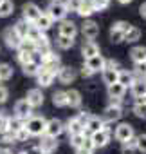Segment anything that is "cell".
Instances as JSON below:
<instances>
[{
    "label": "cell",
    "mask_w": 146,
    "mask_h": 154,
    "mask_svg": "<svg viewBox=\"0 0 146 154\" xmlns=\"http://www.w3.org/2000/svg\"><path fill=\"white\" fill-rule=\"evenodd\" d=\"M45 125H47V120L43 116H31L25 122V131L29 132V136H43Z\"/></svg>",
    "instance_id": "1"
},
{
    "label": "cell",
    "mask_w": 146,
    "mask_h": 154,
    "mask_svg": "<svg viewBox=\"0 0 146 154\" xmlns=\"http://www.w3.org/2000/svg\"><path fill=\"white\" fill-rule=\"evenodd\" d=\"M67 8H65V4L63 2H58V0H54V2L47 8V15L51 17V20L54 22V20H65V17H67Z\"/></svg>",
    "instance_id": "2"
},
{
    "label": "cell",
    "mask_w": 146,
    "mask_h": 154,
    "mask_svg": "<svg viewBox=\"0 0 146 154\" xmlns=\"http://www.w3.org/2000/svg\"><path fill=\"white\" fill-rule=\"evenodd\" d=\"M31 116H33V107L25 100H18L15 103V118L22 120V122H27Z\"/></svg>",
    "instance_id": "3"
},
{
    "label": "cell",
    "mask_w": 146,
    "mask_h": 154,
    "mask_svg": "<svg viewBox=\"0 0 146 154\" xmlns=\"http://www.w3.org/2000/svg\"><path fill=\"white\" fill-rule=\"evenodd\" d=\"M60 63H61L60 56L54 54V53H51V54H47V56L42 60V69H45V71H49V72H52V74H58V71H60V67H61Z\"/></svg>",
    "instance_id": "4"
},
{
    "label": "cell",
    "mask_w": 146,
    "mask_h": 154,
    "mask_svg": "<svg viewBox=\"0 0 146 154\" xmlns=\"http://www.w3.org/2000/svg\"><path fill=\"white\" fill-rule=\"evenodd\" d=\"M40 15H42V11H40V8H38L36 4L27 2V4L24 6V22H27V24H34V22L40 18Z\"/></svg>",
    "instance_id": "5"
},
{
    "label": "cell",
    "mask_w": 146,
    "mask_h": 154,
    "mask_svg": "<svg viewBox=\"0 0 146 154\" xmlns=\"http://www.w3.org/2000/svg\"><path fill=\"white\" fill-rule=\"evenodd\" d=\"M89 138H90V141L94 143L96 149H101V147L108 145V141H110V131H108V129H101V131L90 134Z\"/></svg>",
    "instance_id": "6"
},
{
    "label": "cell",
    "mask_w": 146,
    "mask_h": 154,
    "mask_svg": "<svg viewBox=\"0 0 146 154\" xmlns=\"http://www.w3.org/2000/svg\"><path fill=\"white\" fill-rule=\"evenodd\" d=\"M114 136H115V140H117V141L124 143L126 140H130V138L133 136V127H132L130 123H119V125L115 127Z\"/></svg>",
    "instance_id": "7"
},
{
    "label": "cell",
    "mask_w": 146,
    "mask_h": 154,
    "mask_svg": "<svg viewBox=\"0 0 146 154\" xmlns=\"http://www.w3.org/2000/svg\"><path fill=\"white\" fill-rule=\"evenodd\" d=\"M4 40H6V44H7L11 49H18L24 38L15 31V27H7V29L4 31Z\"/></svg>",
    "instance_id": "8"
},
{
    "label": "cell",
    "mask_w": 146,
    "mask_h": 154,
    "mask_svg": "<svg viewBox=\"0 0 146 154\" xmlns=\"http://www.w3.org/2000/svg\"><path fill=\"white\" fill-rule=\"evenodd\" d=\"M81 33H83V36H85L87 40L94 42V38L99 35V26H98L94 20H85V24L81 26Z\"/></svg>",
    "instance_id": "9"
},
{
    "label": "cell",
    "mask_w": 146,
    "mask_h": 154,
    "mask_svg": "<svg viewBox=\"0 0 146 154\" xmlns=\"http://www.w3.org/2000/svg\"><path fill=\"white\" fill-rule=\"evenodd\" d=\"M63 132V123L60 122V120H56V118H52V120H47V125H45V136H51V138H56V136H60Z\"/></svg>",
    "instance_id": "10"
},
{
    "label": "cell",
    "mask_w": 146,
    "mask_h": 154,
    "mask_svg": "<svg viewBox=\"0 0 146 154\" xmlns=\"http://www.w3.org/2000/svg\"><path fill=\"white\" fill-rule=\"evenodd\" d=\"M40 150L43 152V154H52L56 149H58V141H56V138H51V136H42V140H40Z\"/></svg>",
    "instance_id": "11"
},
{
    "label": "cell",
    "mask_w": 146,
    "mask_h": 154,
    "mask_svg": "<svg viewBox=\"0 0 146 154\" xmlns=\"http://www.w3.org/2000/svg\"><path fill=\"white\" fill-rule=\"evenodd\" d=\"M78 33V27L72 20H61L60 24V36H67V38H74Z\"/></svg>",
    "instance_id": "12"
},
{
    "label": "cell",
    "mask_w": 146,
    "mask_h": 154,
    "mask_svg": "<svg viewBox=\"0 0 146 154\" xmlns=\"http://www.w3.org/2000/svg\"><path fill=\"white\" fill-rule=\"evenodd\" d=\"M25 102H27L33 109H34V107H42V105H43V93H42V89H31V91L27 93Z\"/></svg>",
    "instance_id": "13"
},
{
    "label": "cell",
    "mask_w": 146,
    "mask_h": 154,
    "mask_svg": "<svg viewBox=\"0 0 146 154\" xmlns=\"http://www.w3.org/2000/svg\"><path fill=\"white\" fill-rule=\"evenodd\" d=\"M58 78H60V82H63V84L74 82V80H76V69H72L70 65L60 67V71H58Z\"/></svg>",
    "instance_id": "14"
},
{
    "label": "cell",
    "mask_w": 146,
    "mask_h": 154,
    "mask_svg": "<svg viewBox=\"0 0 146 154\" xmlns=\"http://www.w3.org/2000/svg\"><path fill=\"white\" fill-rule=\"evenodd\" d=\"M85 65L92 71V72H98V71H103L105 69V58L101 54H96L92 58H87L85 60Z\"/></svg>",
    "instance_id": "15"
},
{
    "label": "cell",
    "mask_w": 146,
    "mask_h": 154,
    "mask_svg": "<svg viewBox=\"0 0 146 154\" xmlns=\"http://www.w3.org/2000/svg\"><path fill=\"white\" fill-rule=\"evenodd\" d=\"M101 129H107V127H105V122H103L101 118H98V116H90V120H89L87 125H85V134H87V132L94 134V132H98V131H101Z\"/></svg>",
    "instance_id": "16"
},
{
    "label": "cell",
    "mask_w": 146,
    "mask_h": 154,
    "mask_svg": "<svg viewBox=\"0 0 146 154\" xmlns=\"http://www.w3.org/2000/svg\"><path fill=\"white\" fill-rule=\"evenodd\" d=\"M121 114H123V112H121V107L108 105V107L105 109V114H103V118H101V120H103V122H110V123H112V122H117V120L121 118Z\"/></svg>",
    "instance_id": "17"
},
{
    "label": "cell",
    "mask_w": 146,
    "mask_h": 154,
    "mask_svg": "<svg viewBox=\"0 0 146 154\" xmlns=\"http://www.w3.org/2000/svg\"><path fill=\"white\" fill-rule=\"evenodd\" d=\"M132 94L137 100H144L146 98V80H135L132 84Z\"/></svg>",
    "instance_id": "18"
},
{
    "label": "cell",
    "mask_w": 146,
    "mask_h": 154,
    "mask_svg": "<svg viewBox=\"0 0 146 154\" xmlns=\"http://www.w3.org/2000/svg\"><path fill=\"white\" fill-rule=\"evenodd\" d=\"M81 54L85 56V60H87V58H92V56H96V54H99V47H98V44L87 40V42L83 44V47H81Z\"/></svg>",
    "instance_id": "19"
},
{
    "label": "cell",
    "mask_w": 146,
    "mask_h": 154,
    "mask_svg": "<svg viewBox=\"0 0 146 154\" xmlns=\"http://www.w3.org/2000/svg\"><path fill=\"white\" fill-rule=\"evenodd\" d=\"M135 82V76H133V72H130V71H119V74H117V84H121L124 89L130 85L132 87V84Z\"/></svg>",
    "instance_id": "20"
},
{
    "label": "cell",
    "mask_w": 146,
    "mask_h": 154,
    "mask_svg": "<svg viewBox=\"0 0 146 154\" xmlns=\"http://www.w3.org/2000/svg\"><path fill=\"white\" fill-rule=\"evenodd\" d=\"M67 94V105L70 107H80L81 105V93L76 91V89H70V91H65Z\"/></svg>",
    "instance_id": "21"
},
{
    "label": "cell",
    "mask_w": 146,
    "mask_h": 154,
    "mask_svg": "<svg viewBox=\"0 0 146 154\" xmlns=\"http://www.w3.org/2000/svg\"><path fill=\"white\" fill-rule=\"evenodd\" d=\"M33 26H36L42 33H45V31H49L51 29V26H52V20H51V17L47 15V13H42L40 15V18L33 24Z\"/></svg>",
    "instance_id": "22"
},
{
    "label": "cell",
    "mask_w": 146,
    "mask_h": 154,
    "mask_svg": "<svg viewBox=\"0 0 146 154\" xmlns=\"http://www.w3.org/2000/svg\"><path fill=\"white\" fill-rule=\"evenodd\" d=\"M139 38H141V29H139V27H133V26H130V27L124 31V35H123V42H128V44L137 42Z\"/></svg>",
    "instance_id": "23"
},
{
    "label": "cell",
    "mask_w": 146,
    "mask_h": 154,
    "mask_svg": "<svg viewBox=\"0 0 146 154\" xmlns=\"http://www.w3.org/2000/svg\"><path fill=\"white\" fill-rule=\"evenodd\" d=\"M54 76L56 74H52V72H49L45 69H40V72H38V84H40V87H49L52 84V80H54Z\"/></svg>",
    "instance_id": "24"
},
{
    "label": "cell",
    "mask_w": 146,
    "mask_h": 154,
    "mask_svg": "<svg viewBox=\"0 0 146 154\" xmlns=\"http://www.w3.org/2000/svg\"><path fill=\"white\" fill-rule=\"evenodd\" d=\"M117 74H119V71H117V69H110V67H105V69H103V82H105L107 85L117 84Z\"/></svg>",
    "instance_id": "25"
},
{
    "label": "cell",
    "mask_w": 146,
    "mask_h": 154,
    "mask_svg": "<svg viewBox=\"0 0 146 154\" xmlns=\"http://www.w3.org/2000/svg\"><path fill=\"white\" fill-rule=\"evenodd\" d=\"M130 58L133 60V63H141V62H146V47L139 45V47H133L130 51Z\"/></svg>",
    "instance_id": "26"
},
{
    "label": "cell",
    "mask_w": 146,
    "mask_h": 154,
    "mask_svg": "<svg viewBox=\"0 0 146 154\" xmlns=\"http://www.w3.org/2000/svg\"><path fill=\"white\" fill-rule=\"evenodd\" d=\"M42 36H43V33H42L36 26H33V24H29V26H27V35H25V38H27V40H31L33 44H36Z\"/></svg>",
    "instance_id": "27"
},
{
    "label": "cell",
    "mask_w": 146,
    "mask_h": 154,
    "mask_svg": "<svg viewBox=\"0 0 146 154\" xmlns=\"http://www.w3.org/2000/svg\"><path fill=\"white\" fill-rule=\"evenodd\" d=\"M124 93H126V89H124L121 84H112V85H108V96H110V98L121 100V98L124 96Z\"/></svg>",
    "instance_id": "28"
},
{
    "label": "cell",
    "mask_w": 146,
    "mask_h": 154,
    "mask_svg": "<svg viewBox=\"0 0 146 154\" xmlns=\"http://www.w3.org/2000/svg\"><path fill=\"white\" fill-rule=\"evenodd\" d=\"M24 127H25V122H22V120H18V118H7V131H9L11 134L18 132V131L24 129Z\"/></svg>",
    "instance_id": "29"
},
{
    "label": "cell",
    "mask_w": 146,
    "mask_h": 154,
    "mask_svg": "<svg viewBox=\"0 0 146 154\" xmlns=\"http://www.w3.org/2000/svg\"><path fill=\"white\" fill-rule=\"evenodd\" d=\"M40 69H42V65H38V63H34V62H29V63L22 65V71H24L25 76H38Z\"/></svg>",
    "instance_id": "30"
},
{
    "label": "cell",
    "mask_w": 146,
    "mask_h": 154,
    "mask_svg": "<svg viewBox=\"0 0 146 154\" xmlns=\"http://www.w3.org/2000/svg\"><path fill=\"white\" fill-rule=\"evenodd\" d=\"M67 129H69V134H80V132H85V129L81 127V123L76 120V118H70L69 123H67Z\"/></svg>",
    "instance_id": "31"
},
{
    "label": "cell",
    "mask_w": 146,
    "mask_h": 154,
    "mask_svg": "<svg viewBox=\"0 0 146 154\" xmlns=\"http://www.w3.org/2000/svg\"><path fill=\"white\" fill-rule=\"evenodd\" d=\"M133 112H135L137 118L146 120V102H144V100H137L135 105H133Z\"/></svg>",
    "instance_id": "32"
},
{
    "label": "cell",
    "mask_w": 146,
    "mask_h": 154,
    "mask_svg": "<svg viewBox=\"0 0 146 154\" xmlns=\"http://www.w3.org/2000/svg\"><path fill=\"white\" fill-rule=\"evenodd\" d=\"M52 103L56 107H65L67 105V94H65V91H56L52 94Z\"/></svg>",
    "instance_id": "33"
},
{
    "label": "cell",
    "mask_w": 146,
    "mask_h": 154,
    "mask_svg": "<svg viewBox=\"0 0 146 154\" xmlns=\"http://www.w3.org/2000/svg\"><path fill=\"white\" fill-rule=\"evenodd\" d=\"M13 9H15V4L11 2V0H4V2L0 4V17H2V18L9 17L13 13Z\"/></svg>",
    "instance_id": "34"
},
{
    "label": "cell",
    "mask_w": 146,
    "mask_h": 154,
    "mask_svg": "<svg viewBox=\"0 0 146 154\" xmlns=\"http://www.w3.org/2000/svg\"><path fill=\"white\" fill-rule=\"evenodd\" d=\"M13 76V67L9 63H0V80L6 82Z\"/></svg>",
    "instance_id": "35"
},
{
    "label": "cell",
    "mask_w": 146,
    "mask_h": 154,
    "mask_svg": "<svg viewBox=\"0 0 146 154\" xmlns=\"http://www.w3.org/2000/svg\"><path fill=\"white\" fill-rule=\"evenodd\" d=\"M85 138H87V134H85V132H80V134H72V136L69 138V141H70V145L74 147V149H80V147L83 145Z\"/></svg>",
    "instance_id": "36"
},
{
    "label": "cell",
    "mask_w": 146,
    "mask_h": 154,
    "mask_svg": "<svg viewBox=\"0 0 146 154\" xmlns=\"http://www.w3.org/2000/svg\"><path fill=\"white\" fill-rule=\"evenodd\" d=\"M56 45L60 49H70L72 45H74V38H67V36H58L56 40Z\"/></svg>",
    "instance_id": "37"
},
{
    "label": "cell",
    "mask_w": 146,
    "mask_h": 154,
    "mask_svg": "<svg viewBox=\"0 0 146 154\" xmlns=\"http://www.w3.org/2000/svg\"><path fill=\"white\" fill-rule=\"evenodd\" d=\"M92 13H94V9H92V4H89V2H83L80 6V9H78V15L83 17V18H89Z\"/></svg>",
    "instance_id": "38"
},
{
    "label": "cell",
    "mask_w": 146,
    "mask_h": 154,
    "mask_svg": "<svg viewBox=\"0 0 146 154\" xmlns=\"http://www.w3.org/2000/svg\"><path fill=\"white\" fill-rule=\"evenodd\" d=\"M123 150L124 152H130V150H137V136L133 134L130 140H126L124 143H123Z\"/></svg>",
    "instance_id": "39"
},
{
    "label": "cell",
    "mask_w": 146,
    "mask_h": 154,
    "mask_svg": "<svg viewBox=\"0 0 146 154\" xmlns=\"http://www.w3.org/2000/svg\"><path fill=\"white\" fill-rule=\"evenodd\" d=\"M108 4H110V0H92V9H94V13L96 11H105L108 8Z\"/></svg>",
    "instance_id": "40"
},
{
    "label": "cell",
    "mask_w": 146,
    "mask_h": 154,
    "mask_svg": "<svg viewBox=\"0 0 146 154\" xmlns=\"http://www.w3.org/2000/svg\"><path fill=\"white\" fill-rule=\"evenodd\" d=\"M27 26H29L27 22L20 20V22H16V24H15L13 27H15V31H16V33H18V35L22 36V38H25V35H27Z\"/></svg>",
    "instance_id": "41"
},
{
    "label": "cell",
    "mask_w": 146,
    "mask_h": 154,
    "mask_svg": "<svg viewBox=\"0 0 146 154\" xmlns=\"http://www.w3.org/2000/svg\"><path fill=\"white\" fill-rule=\"evenodd\" d=\"M81 4H83V0H67L65 8H67V11H76L78 13V9H80Z\"/></svg>",
    "instance_id": "42"
},
{
    "label": "cell",
    "mask_w": 146,
    "mask_h": 154,
    "mask_svg": "<svg viewBox=\"0 0 146 154\" xmlns=\"http://www.w3.org/2000/svg\"><path fill=\"white\" fill-rule=\"evenodd\" d=\"M18 51H25V53H34V44H33L31 40L24 38V40H22V44H20V47H18Z\"/></svg>",
    "instance_id": "43"
},
{
    "label": "cell",
    "mask_w": 146,
    "mask_h": 154,
    "mask_svg": "<svg viewBox=\"0 0 146 154\" xmlns=\"http://www.w3.org/2000/svg\"><path fill=\"white\" fill-rule=\"evenodd\" d=\"M33 53H25V51H18V62L22 63V65H25V63H29V62H33V56H31Z\"/></svg>",
    "instance_id": "44"
},
{
    "label": "cell",
    "mask_w": 146,
    "mask_h": 154,
    "mask_svg": "<svg viewBox=\"0 0 146 154\" xmlns=\"http://www.w3.org/2000/svg\"><path fill=\"white\" fill-rule=\"evenodd\" d=\"M123 31H115V29H110V40L114 42V44H121L123 42Z\"/></svg>",
    "instance_id": "45"
},
{
    "label": "cell",
    "mask_w": 146,
    "mask_h": 154,
    "mask_svg": "<svg viewBox=\"0 0 146 154\" xmlns=\"http://www.w3.org/2000/svg\"><path fill=\"white\" fill-rule=\"evenodd\" d=\"M27 140H29V132L25 131V127L20 129L18 132H15V141H27Z\"/></svg>",
    "instance_id": "46"
},
{
    "label": "cell",
    "mask_w": 146,
    "mask_h": 154,
    "mask_svg": "<svg viewBox=\"0 0 146 154\" xmlns=\"http://www.w3.org/2000/svg\"><path fill=\"white\" fill-rule=\"evenodd\" d=\"M137 150H141V152H146V134H141V136H137Z\"/></svg>",
    "instance_id": "47"
},
{
    "label": "cell",
    "mask_w": 146,
    "mask_h": 154,
    "mask_svg": "<svg viewBox=\"0 0 146 154\" xmlns=\"http://www.w3.org/2000/svg\"><path fill=\"white\" fill-rule=\"evenodd\" d=\"M135 72L141 76V80L146 76V62H141V63H135Z\"/></svg>",
    "instance_id": "48"
},
{
    "label": "cell",
    "mask_w": 146,
    "mask_h": 154,
    "mask_svg": "<svg viewBox=\"0 0 146 154\" xmlns=\"http://www.w3.org/2000/svg\"><path fill=\"white\" fill-rule=\"evenodd\" d=\"M76 120H78V122H80V123H81V127H83V129H85V125H87V122H89V120H90V114H89V112H85V111H83V112H80V114H78V116H76Z\"/></svg>",
    "instance_id": "49"
},
{
    "label": "cell",
    "mask_w": 146,
    "mask_h": 154,
    "mask_svg": "<svg viewBox=\"0 0 146 154\" xmlns=\"http://www.w3.org/2000/svg\"><path fill=\"white\" fill-rule=\"evenodd\" d=\"M7 96H9V93H7V89H6V87H2V85H0V103H6V100H7Z\"/></svg>",
    "instance_id": "50"
},
{
    "label": "cell",
    "mask_w": 146,
    "mask_h": 154,
    "mask_svg": "<svg viewBox=\"0 0 146 154\" xmlns=\"http://www.w3.org/2000/svg\"><path fill=\"white\" fill-rule=\"evenodd\" d=\"M7 131V118L4 114H0V132H6Z\"/></svg>",
    "instance_id": "51"
},
{
    "label": "cell",
    "mask_w": 146,
    "mask_h": 154,
    "mask_svg": "<svg viewBox=\"0 0 146 154\" xmlns=\"http://www.w3.org/2000/svg\"><path fill=\"white\" fill-rule=\"evenodd\" d=\"M81 147H83V149H87V150H90V152L96 149V147H94V143L90 141V138H89V136L85 138V141H83V145H81Z\"/></svg>",
    "instance_id": "52"
},
{
    "label": "cell",
    "mask_w": 146,
    "mask_h": 154,
    "mask_svg": "<svg viewBox=\"0 0 146 154\" xmlns=\"http://www.w3.org/2000/svg\"><path fill=\"white\" fill-rule=\"evenodd\" d=\"M94 72L87 67V65H83V69H81V76H83V78H89V76H92Z\"/></svg>",
    "instance_id": "53"
},
{
    "label": "cell",
    "mask_w": 146,
    "mask_h": 154,
    "mask_svg": "<svg viewBox=\"0 0 146 154\" xmlns=\"http://www.w3.org/2000/svg\"><path fill=\"white\" fill-rule=\"evenodd\" d=\"M25 154H43V152H42V150H40V147L36 145V147H31V149H29Z\"/></svg>",
    "instance_id": "54"
},
{
    "label": "cell",
    "mask_w": 146,
    "mask_h": 154,
    "mask_svg": "<svg viewBox=\"0 0 146 154\" xmlns=\"http://www.w3.org/2000/svg\"><path fill=\"white\" fill-rule=\"evenodd\" d=\"M139 13H141V17H142V18H146V2H144V4H141Z\"/></svg>",
    "instance_id": "55"
},
{
    "label": "cell",
    "mask_w": 146,
    "mask_h": 154,
    "mask_svg": "<svg viewBox=\"0 0 146 154\" xmlns=\"http://www.w3.org/2000/svg\"><path fill=\"white\" fill-rule=\"evenodd\" d=\"M76 154H92V152L87 150V149H83V147H80V149H76Z\"/></svg>",
    "instance_id": "56"
},
{
    "label": "cell",
    "mask_w": 146,
    "mask_h": 154,
    "mask_svg": "<svg viewBox=\"0 0 146 154\" xmlns=\"http://www.w3.org/2000/svg\"><path fill=\"white\" fill-rule=\"evenodd\" d=\"M0 154H11V150H7V149H2V150H0Z\"/></svg>",
    "instance_id": "57"
},
{
    "label": "cell",
    "mask_w": 146,
    "mask_h": 154,
    "mask_svg": "<svg viewBox=\"0 0 146 154\" xmlns=\"http://www.w3.org/2000/svg\"><path fill=\"white\" fill-rule=\"evenodd\" d=\"M132 0H119V4H130Z\"/></svg>",
    "instance_id": "58"
},
{
    "label": "cell",
    "mask_w": 146,
    "mask_h": 154,
    "mask_svg": "<svg viewBox=\"0 0 146 154\" xmlns=\"http://www.w3.org/2000/svg\"><path fill=\"white\" fill-rule=\"evenodd\" d=\"M2 2H4V0H0V4H2Z\"/></svg>",
    "instance_id": "59"
},
{
    "label": "cell",
    "mask_w": 146,
    "mask_h": 154,
    "mask_svg": "<svg viewBox=\"0 0 146 154\" xmlns=\"http://www.w3.org/2000/svg\"><path fill=\"white\" fill-rule=\"evenodd\" d=\"M20 154H25V152H20Z\"/></svg>",
    "instance_id": "60"
},
{
    "label": "cell",
    "mask_w": 146,
    "mask_h": 154,
    "mask_svg": "<svg viewBox=\"0 0 146 154\" xmlns=\"http://www.w3.org/2000/svg\"><path fill=\"white\" fill-rule=\"evenodd\" d=\"M144 102H146V98H144Z\"/></svg>",
    "instance_id": "61"
}]
</instances>
